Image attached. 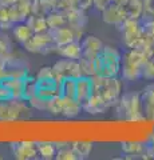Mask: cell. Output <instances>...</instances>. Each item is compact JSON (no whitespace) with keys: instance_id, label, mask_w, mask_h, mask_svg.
<instances>
[{"instance_id":"cell-1","label":"cell","mask_w":154,"mask_h":160,"mask_svg":"<svg viewBox=\"0 0 154 160\" xmlns=\"http://www.w3.org/2000/svg\"><path fill=\"white\" fill-rule=\"evenodd\" d=\"M119 115L123 120L127 122H142L145 120V113H143V103L141 98V92H125L121 95L118 103L115 104Z\"/></svg>"},{"instance_id":"cell-2","label":"cell","mask_w":154,"mask_h":160,"mask_svg":"<svg viewBox=\"0 0 154 160\" xmlns=\"http://www.w3.org/2000/svg\"><path fill=\"white\" fill-rule=\"evenodd\" d=\"M121 64H122V53L115 47L105 46L102 52L95 59L97 75L106 78H114L121 75Z\"/></svg>"},{"instance_id":"cell-3","label":"cell","mask_w":154,"mask_h":160,"mask_svg":"<svg viewBox=\"0 0 154 160\" xmlns=\"http://www.w3.org/2000/svg\"><path fill=\"white\" fill-rule=\"evenodd\" d=\"M93 93L102 96L106 102L114 107L118 103L122 92V80L118 76L106 78L101 75H95L93 78Z\"/></svg>"},{"instance_id":"cell-4","label":"cell","mask_w":154,"mask_h":160,"mask_svg":"<svg viewBox=\"0 0 154 160\" xmlns=\"http://www.w3.org/2000/svg\"><path fill=\"white\" fill-rule=\"evenodd\" d=\"M147 56L145 53L134 48H130L129 51L122 55V64H121V76L127 82H137L142 79L143 66L147 62Z\"/></svg>"},{"instance_id":"cell-5","label":"cell","mask_w":154,"mask_h":160,"mask_svg":"<svg viewBox=\"0 0 154 160\" xmlns=\"http://www.w3.org/2000/svg\"><path fill=\"white\" fill-rule=\"evenodd\" d=\"M32 108L24 99L0 100V122H15L31 115Z\"/></svg>"},{"instance_id":"cell-6","label":"cell","mask_w":154,"mask_h":160,"mask_svg":"<svg viewBox=\"0 0 154 160\" xmlns=\"http://www.w3.org/2000/svg\"><path fill=\"white\" fill-rule=\"evenodd\" d=\"M22 46L27 52H31V53L47 55V53H51V52H56V44L54 43L50 31L34 33L26 43L22 44Z\"/></svg>"},{"instance_id":"cell-7","label":"cell","mask_w":154,"mask_h":160,"mask_svg":"<svg viewBox=\"0 0 154 160\" xmlns=\"http://www.w3.org/2000/svg\"><path fill=\"white\" fill-rule=\"evenodd\" d=\"M121 32L122 43L126 48H134V46L140 42V39L143 36V27L140 22V19H126L121 26L118 27Z\"/></svg>"},{"instance_id":"cell-8","label":"cell","mask_w":154,"mask_h":160,"mask_svg":"<svg viewBox=\"0 0 154 160\" xmlns=\"http://www.w3.org/2000/svg\"><path fill=\"white\" fill-rule=\"evenodd\" d=\"M52 69L55 73V79L62 83L64 79H79L82 76L81 66L78 60H71L62 58L52 64Z\"/></svg>"},{"instance_id":"cell-9","label":"cell","mask_w":154,"mask_h":160,"mask_svg":"<svg viewBox=\"0 0 154 160\" xmlns=\"http://www.w3.org/2000/svg\"><path fill=\"white\" fill-rule=\"evenodd\" d=\"M13 158L18 160H32L39 158L36 142L31 140H22V142H13L11 144Z\"/></svg>"},{"instance_id":"cell-10","label":"cell","mask_w":154,"mask_h":160,"mask_svg":"<svg viewBox=\"0 0 154 160\" xmlns=\"http://www.w3.org/2000/svg\"><path fill=\"white\" fill-rule=\"evenodd\" d=\"M64 15H66L67 26H70L77 32L83 35V29L87 24V13L86 9L83 8H75V7H68L64 9Z\"/></svg>"},{"instance_id":"cell-11","label":"cell","mask_w":154,"mask_h":160,"mask_svg":"<svg viewBox=\"0 0 154 160\" xmlns=\"http://www.w3.org/2000/svg\"><path fill=\"white\" fill-rule=\"evenodd\" d=\"M50 33H51V38L54 40V43L56 44V47L63 46V44H67L74 40H81L83 38L82 33L77 32L75 29H72L70 26H63L59 28H54V29H48Z\"/></svg>"},{"instance_id":"cell-12","label":"cell","mask_w":154,"mask_h":160,"mask_svg":"<svg viewBox=\"0 0 154 160\" xmlns=\"http://www.w3.org/2000/svg\"><path fill=\"white\" fill-rule=\"evenodd\" d=\"M81 44L83 49L82 56L91 59V60H95L98 58V55L102 52L103 47H105L102 40L97 36H94V35H86V36H83L81 39Z\"/></svg>"},{"instance_id":"cell-13","label":"cell","mask_w":154,"mask_h":160,"mask_svg":"<svg viewBox=\"0 0 154 160\" xmlns=\"http://www.w3.org/2000/svg\"><path fill=\"white\" fill-rule=\"evenodd\" d=\"M31 3L32 0H20V2L9 6V18L13 24L24 23L31 15Z\"/></svg>"},{"instance_id":"cell-14","label":"cell","mask_w":154,"mask_h":160,"mask_svg":"<svg viewBox=\"0 0 154 160\" xmlns=\"http://www.w3.org/2000/svg\"><path fill=\"white\" fill-rule=\"evenodd\" d=\"M101 18L106 24H109V26H115V27H119L126 20L121 7H119V4H110V6H107L105 9H102Z\"/></svg>"},{"instance_id":"cell-15","label":"cell","mask_w":154,"mask_h":160,"mask_svg":"<svg viewBox=\"0 0 154 160\" xmlns=\"http://www.w3.org/2000/svg\"><path fill=\"white\" fill-rule=\"evenodd\" d=\"M83 111L90 113V115H101L105 113L109 108H111V106L109 104L102 96H99L97 93H93L83 104Z\"/></svg>"},{"instance_id":"cell-16","label":"cell","mask_w":154,"mask_h":160,"mask_svg":"<svg viewBox=\"0 0 154 160\" xmlns=\"http://www.w3.org/2000/svg\"><path fill=\"white\" fill-rule=\"evenodd\" d=\"M39 96L50 99L56 95H61V83L55 78L38 80V92Z\"/></svg>"},{"instance_id":"cell-17","label":"cell","mask_w":154,"mask_h":160,"mask_svg":"<svg viewBox=\"0 0 154 160\" xmlns=\"http://www.w3.org/2000/svg\"><path fill=\"white\" fill-rule=\"evenodd\" d=\"M126 19H141L143 16V0H122L119 3Z\"/></svg>"},{"instance_id":"cell-18","label":"cell","mask_w":154,"mask_h":160,"mask_svg":"<svg viewBox=\"0 0 154 160\" xmlns=\"http://www.w3.org/2000/svg\"><path fill=\"white\" fill-rule=\"evenodd\" d=\"M56 53L61 58H66V59H71V60H79L82 58L83 49H82V44L81 40H74L67 44L56 47Z\"/></svg>"},{"instance_id":"cell-19","label":"cell","mask_w":154,"mask_h":160,"mask_svg":"<svg viewBox=\"0 0 154 160\" xmlns=\"http://www.w3.org/2000/svg\"><path fill=\"white\" fill-rule=\"evenodd\" d=\"M93 78L81 76L77 79V89H75V99L79 103H84L93 95Z\"/></svg>"},{"instance_id":"cell-20","label":"cell","mask_w":154,"mask_h":160,"mask_svg":"<svg viewBox=\"0 0 154 160\" xmlns=\"http://www.w3.org/2000/svg\"><path fill=\"white\" fill-rule=\"evenodd\" d=\"M83 111L82 103H79L75 98H63V109L62 116L64 118H77Z\"/></svg>"},{"instance_id":"cell-21","label":"cell","mask_w":154,"mask_h":160,"mask_svg":"<svg viewBox=\"0 0 154 160\" xmlns=\"http://www.w3.org/2000/svg\"><path fill=\"white\" fill-rule=\"evenodd\" d=\"M36 147H38V153L40 159H44V160L55 159L58 148L54 142H36Z\"/></svg>"},{"instance_id":"cell-22","label":"cell","mask_w":154,"mask_h":160,"mask_svg":"<svg viewBox=\"0 0 154 160\" xmlns=\"http://www.w3.org/2000/svg\"><path fill=\"white\" fill-rule=\"evenodd\" d=\"M26 24H27L29 28H31V31L34 33L48 31V24H47L46 16H40V15H34V13H31L27 18Z\"/></svg>"},{"instance_id":"cell-23","label":"cell","mask_w":154,"mask_h":160,"mask_svg":"<svg viewBox=\"0 0 154 160\" xmlns=\"http://www.w3.org/2000/svg\"><path fill=\"white\" fill-rule=\"evenodd\" d=\"M142 103H143V112H146L149 116L154 111V83L149 84L141 92Z\"/></svg>"},{"instance_id":"cell-24","label":"cell","mask_w":154,"mask_h":160,"mask_svg":"<svg viewBox=\"0 0 154 160\" xmlns=\"http://www.w3.org/2000/svg\"><path fill=\"white\" fill-rule=\"evenodd\" d=\"M11 31H12L13 39L16 40V42H19L20 44L26 43L27 40L34 35V32L31 31V28H29L27 24H26V22H24V23H18V24H15Z\"/></svg>"},{"instance_id":"cell-25","label":"cell","mask_w":154,"mask_h":160,"mask_svg":"<svg viewBox=\"0 0 154 160\" xmlns=\"http://www.w3.org/2000/svg\"><path fill=\"white\" fill-rule=\"evenodd\" d=\"M46 20H47V24H48V29L59 28V27H63L67 24L64 11H59V9H52V11H50L48 15L46 16Z\"/></svg>"},{"instance_id":"cell-26","label":"cell","mask_w":154,"mask_h":160,"mask_svg":"<svg viewBox=\"0 0 154 160\" xmlns=\"http://www.w3.org/2000/svg\"><path fill=\"white\" fill-rule=\"evenodd\" d=\"M58 152H56V160H79L77 152L71 147V143H55Z\"/></svg>"},{"instance_id":"cell-27","label":"cell","mask_w":154,"mask_h":160,"mask_svg":"<svg viewBox=\"0 0 154 160\" xmlns=\"http://www.w3.org/2000/svg\"><path fill=\"white\" fill-rule=\"evenodd\" d=\"M121 148L123 153L133 155V156H141L146 151V143L143 144L141 142H123L121 144Z\"/></svg>"},{"instance_id":"cell-28","label":"cell","mask_w":154,"mask_h":160,"mask_svg":"<svg viewBox=\"0 0 154 160\" xmlns=\"http://www.w3.org/2000/svg\"><path fill=\"white\" fill-rule=\"evenodd\" d=\"M71 147L74 148V151L77 152L79 159H87L93 151V142L77 140V142H71Z\"/></svg>"},{"instance_id":"cell-29","label":"cell","mask_w":154,"mask_h":160,"mask_svg":"<svg viewBox=\"0 0 154 160\" xmlns=\"http://www.w3.org/2000/svg\"><path fill=\"white\" fill-rule=\"evenodd\" d=\"M50 11H52V7L48 0H32L31 13L40 15V16H47Z\"/></svg>"},{"instance_id":"cell-30","label":"cell","mask_w":154,"mask_h":160,"mask_svg":"<svg viewBox=\"0 0 154 160\" xmlns=\"http://www.w3.org/2000/svg\"><path fill=\"white\" fill-rule=\"evenodd\" d=\"M79 66H81V71H82V76H88V78H94L97 75V68H95V60L87 59V58H81L78 60Z\"/></svg>"},{"instance_id":"cell-31","label":"cell","mask_w":154,"mask_h":160,"mask_svg":"<svg viewBox=\"0 0 154 160\" xmlns=\"http://www.w3.org/2000/svg\"><path fill=\"white\" fill-rule=\"evenodd\" d=\"M62 109H63V96L62 95H56L48 99L47 103V112L54 115V116H59L62 115Z\"/></svg>"},{"instance_id":"cell-32","label":"cell","mask_w":154,"mask_h":160,"mask_svg":"<svg viewBox=\"0 0 154 160\" xmlns=\"http://www.w3.org/2000/svg\"><path fill=\"white\" fill-rule=\"evenodd\" d=\"M38 92V80L36 78L27 76L24 79V88H23V99L28 100L29 98H32L34 95H36Z\"/></svg>"},{"instance_id":"cell-33","label":"cell","mask_w":154,"mask_h":160,"mask_svg":"<svg viewBox=\"0 0 154 160\" xmlns=\"http://www.w3.org/2000/svg\"><path fill=\"white\" fill-rule=\"evenodd\" d=\"M77 79H64L61 83V95L63 98H75Z\"/></svg>"},{"instance_id":"cell-34","label":"cell","mask_w":154,"mask_h":160,"mask_svg":"<svg viewBox=\"0 0 154 160\" xmlns=\"http://www.w3.org/2000/svg\"><path fill=\"white\" fill-rule=\"evenodd\" d=\"M28 104L32 109H36V111H40V112H47V103H48V99L46 98H42L39 95H34L32 98H29L28 100Z\"/></svg>"},{"instance_id":"cell-35","label":"cell","mask_w":154,"mask_h":160,"mask_svg":"<svg viewBox=\"0 0 154 160\" xmlns=\"http://www.w3.org/2000/svg\"><path fill=\"white\" fill-rule=\"evenodd\" d=\"M15 24L9 18V8L7 6H0V28L2 29H12Z\"/></svg>"},{"instance_id":"cell-36","label":"cell","mask_w":154,"mask_h":160,"mask_svg":"<svg viewBox=\"0 0 154 160\" xmlns=\"http://www.w3.org/2000/svg\"><path fill=\"white\" fill-rule=\"evenodd\" d=\"M142 79L154 80V56L149 58V59H147V62L145 63V66H143Z\"/></svg>"},{"instance_id":"cell-37","label":"cell","mask_w":154,"mask_h":160,"mask_svg":"<svg viewBox=\"0 0 154 160\" xmlns=\"http://www.w3.org/2000/svg\"><path fill=\"white\" fill-rule=\"evenodd\" d=\"M36 80H43V79H52L55 78V73H54V69H52V66L48 67V66H44L42 67L39 71L36 72Z\"/></svg>"},{"instance_id":"cell-38","label":"cell","mask_w":154,"mask_h":160,"mask_svg":"<svg viewBox=\"0 0 154 160\" xmlns=\"http://www.w3.org/2000/svg\"><path fill=\"white\" fill-rule=\"evenodd\" d=\"M12 53L13 52L11 49V44L8 43V40L0 38V58H4L7 60Z\"/></svg>"},{"instance_id":"cell-39","label":"cell","mask_w":154,"mask_h":160,"mask_svg":"<svg viewBox=\"0 0 154 160\" xmlns=\"http://www.w3.org/2000/svg\"><path fill=\"white\" fill-rule=\"evenodd\" d=\"M142 27H143V35L147 36L154 43V18L146 20V22L142 24Z\"/></svg>"},{"instance_id":"cell-40","label":"cell","mask_w":154,"mask_h":160,"mask_svg":"<svg viewBox=\"0 0 154 160\" xmlns=\"http://www.w3.org/2000/svg\"><path fill=\"white\" fill-rule=\"evenodd\" d=\"M121 2L122 0H93V7L101 12L102 9H105L110 4H119Z\"/></svg>"},{"instance_id":"cell-41","label":"cell","mask_w":154,"mask_h":160,"mask_svg":"<svg viewBox=\"0 0 154 160\" xmlns=\"http://www.w3.org/2000/svg\"><path fill=\"white\" fill-rule=\"evenodd\" d=\"M68 4H70V7L88 9L93 7V0H68Z\"/></svg>"},{"instance_id":"cell-42","label":"cell","mask_w":154,"mask_h":160,"mask_svg":"<svg viewBox=\"0 0 154 160\" xmlns=\"http://www.w3.org/2000/svg\"><path fill=\"white\" fill-rule=\"evenodd\" d=\"M154 159V133L150 136L149 142L146 143V151L142 155V159Z\"/></svg>"},{"instance_id":"cell-43","label":"cell","mask_w":154,"mask_h":160,"mask_svg":"<svg viewBox=\"0 0 154 160\" xmlns=\"http://www.w3.org/2000/svg\"><path fill=\"white\" fill-rule=\"evenodd\" d=\"M50 4H51L52 9H59V11H64L70 7L68 4V0H48Z\"/></svg>"},{"instance_id":"cell-44","label":"cell","mask_w":154,"mask_h":160,"mask_svg":"<svg viewBox=\"0 0 154 160\" xmlns=\"http://www.w3.org/2000/svg\"><path fill=\"white\" fill-rule=\"evenodd\" d=\"M143 15L154 18V0H143Z\"/></svg>"},{"instance_id":"cell-45","label":"cell","mask_w":154,"mask_h":160,"mask_svg":"<svg viewBox=\"0 0 154 160\" xmlns=\"http://www.w3.org/2000/svg\"><path fill=\"white\" fill-rule=\"evenodd\" d=\"M18 2H20V0H0V6H12V4L15 3H18Z\"/></svg>"},{"instance_id":"cell-46","label":"cell","mask_w":154,"mask_h":160,"mask_svg":"<svg viewBox=\"0 0 154 160\" xmlns=\"http://www.w3.org/2000/svg\"><path fill=\"white\" fill-rule=\"evenodd\" d=\"M149 118H150V119H153V120H154V111H153V112H151L150 115H149Z\"/></svg>"},{"instance_id":"cell-47","label":"cell","mask_w":154,"mask_h":160,"mask_svg":"<svg viewBox=\"0 0 154 160\" xmlns=\"http://www.w3.org/2000/svg\"><path fill=\"white\" fill-rule=\"evenodd\" d=\"M3 159V156H2V155H0V160H2Z\"/></svg>"},{"instance_id":"cell-48","label":"cell","mask_w":154,"mask_h":160,"mask_svg":"<svg viewBox=\"0 0 154 160\" xmlns=\"http://www.w3.org/2000/svg\"><path fill=\"white\" fill-rule=\"evenodd\" d=\"M153 56H154V55H153Z\"/></svg>"}]
</instances>
